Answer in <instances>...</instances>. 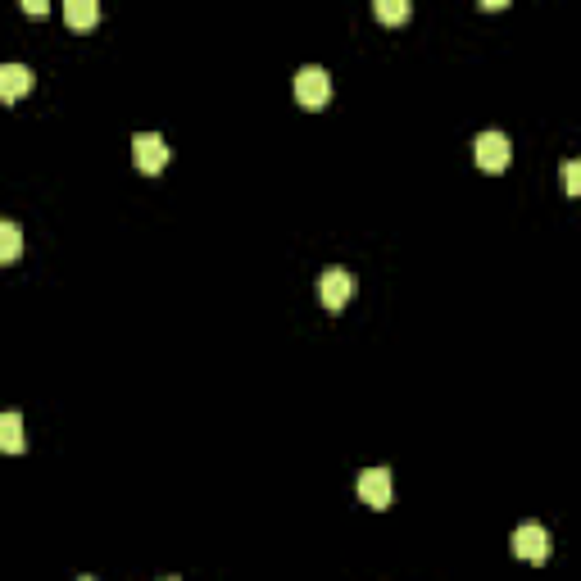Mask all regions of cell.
<instances>
[{
  "label": "cell",
  "mask_w": 581,
  "mask_h": 581,
  "mask_svg": "<svg viewBox=\"0 0 581 581\" xmlns=\"http://www.w3.org/2000/svg\"><path fill=\"white\" fill-rule=\"evenodd\" d=\"M78 581H96V577H78Z\"/></svg>",
  "instance_id": "14"
},
{
  "label": "cell",
  "mask_w": 581,
  "mask_h": 581,
  "mask_svg": "<svg viewBox=\"0 0 581 581\" xmlns=\"http://www.w3.org/2000/svg\"><path fill=\"white\" fill-rule=\"evenodd\" d=\"M23 10L37 14V19H41V14H46V0H23Z\"/></svg>",
  "instance_id": "13"
},
{
  "label": "cell",
  "mask_w": 581,
  "mask_h": 581,
  "mask_svg": "<svg viewBox=\"0 0 581 581\" xmlns=\"http://www.w3.org/2000/svg\"><path fill=\"white\" fill-rule=\"evenodd\" d=\"M563 191H568V196H581V159H568V164H563Z\"/></svg>",
  "instance_id": "12"
},
{
  "label": "cell",
  "mask_w": 581,
  "mask_h": 581,
  "mask_svg": "<svg viewBox=\"0 0 581 581\" xmlns=\"http://www.w3.org/2000/svg\"><path fill=\"white\" fill-rule=\"evenodd\" d=\"M296 100L305 109H323L327 100H332V73H327L323 64H305V69L296 73Z\"/></svg>",
  "instance_id": "1"
},
{
  "label": "cell",
  "mask_w": 581,
  "mask_h": 581,
  "mask_svg": "<svg viewBox=\"0 0 581 581\" xmlns=\"http://www.w3.org/2000/svg\"><path fill=\"white\" fill-rule=\"evenodd\" d=\"M132 164L141 168V173H159V168L168 164V146H164V137H159V132H137V137H132Z\"/></svg>",
  "instance_id": "4"
},
{
  "label": "cell",
  "mask_w": 581,
  "mask_h": 581,
  "mask_svg": "<svg viewBox=\"0 0 581 581\" xmlns=\"http://www.w3.org/2000/svg\"><path fill=\"white\" fill-rule=\"evenodd\" d=\"M355 491L368 509H386V504H391V468H364Z\"/></svg>",
  "instance_id": "6"
},
{
  "label": "cell",
  "mask_w": 581,
  "mask_h": 581,
  "mask_svg": "<svg viewBox=\"0 0 581 581\" xmlns=\"http://www.w3.org/2000/svg\"><path fill=\"white\" fill-rule=\"evenodd\" d=\"M550 550H554V541H550V532H545L541 522H522L518 532H513V554H518V559L545 563V559H550Z\"/></svg>",
  "instance_id": "3"
},
{
  "label": "cell",
  "mask_w": 581,
  "mask_h": 581,
  "mask_svg": "<svg viewBox=\"0 0 581 581\" xmlns=\"http://www.w3.org/2000/svg\"><path fill=\"white\" fill-rule=\"evenodd\" d=\"M473 155H477V168H482V173H504L513 159V146L504 132H482V137L473 141Z\"/></svg>",
  "instance_id": "2"
},
{
  "label": "cell",
  "mask_w": 581,
  "mask_h": 581,
  "mask_svg": "<svg viewBox=\"0 0 581 581\" xmlns=\"http://www.w3.org/2000/svg\"><path fill=\"white\" fill-rule=\"evenodd\" d=\"M32 87V73L23 64H0V100H19Z\"/></svg>",
  "instance_id": "7"
},
{
  "label": "cell",
  "mask_w": 581,
  "mask_h": 581,
  "mask_svg": "<svg viewBox=\"0 0 581 581\" xmlns=\"http://www.w3.org/2000/svg\"><path fill=\"white\" fill-rule=\"evenodd\" d=\"M19 255H23V232L14 218H5L0 223V264H19Z\"/></svg>",
  "instance_id": "9"
},
{
  "label": "cell",
  "mask_w": 581,
  "mask_h": 581,
  "mask_svg": "<svg viewBox=\"0 0 581 581\" xmlns=\"http://www.w3.org/2000/svg\"><path fill=\"white\" fill-rule=\"evenodd\" d=\"M350 296H355V277L345 273V268H327V273L318 277V300H323L327 309H345Z\"/></svg>",
  "instance_id": "5"
},
{
  "label": "cell",
  "mask_w": 581,
  "mask_h": 581,
  "mask_svg": "<svg viewBox=\"0 0 581 581\" xmlns=\"http://www.w3.org/2000/svg\"><path fill=\"white\" fill-rule=\"evenodd\" d=\"M0 450H5V454H19L23 450V418L19 414L0 418Z\"/></svg>",
  "instance_id": "10"
},
{
  "label": "cell",
  "mask_w": 581,
  "mask_h": 581,
  "mask_svg": "<svg viewBox=\"0 0 581 581\" xmlns=\"http://www.w3.org/2000/svg\"><path fill=\"white\" fill-rule=\"evenodd\" d=\"M164 581H178V577H164Z\"/></svg>",
  "instance_id": "15"
},
{
  "label": "cell",
  "mask_w": 581,
  "mask_h": 581,
  "mask_svg": "<svg viewBox=\"0 0 581 581\" xmlns=\"http://www.w3.org/2000/svg\"><path fill=\"white\" fill-rule=\"evenodd\" d=\"M409 14H414V5L409 0H377V19L382 23H409Z\"/></svg>",
  "instance_id": "11"
},
{
  "label": "cell",
  "mask_w": 581,
  "mask_h": 581,
  "mask_svg": "<svg viewBox=\"0 0 581 581\" xmlns=\"http://www.w3.org/2000/svg\"><path fill=\"white\" fill-rule=\"evenodd\" d=\"M96 19H100V5H96V0H69V5H64V23H69L73 32L96 28Z\"/></svg>",
  "instance_id": "8"
}]
</instances>
